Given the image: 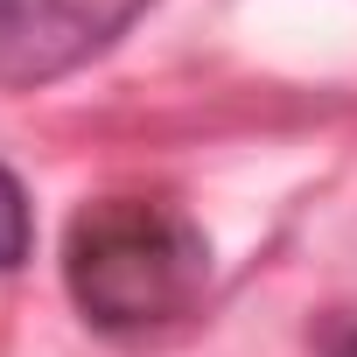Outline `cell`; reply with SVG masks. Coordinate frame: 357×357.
Instances as JSON below:
<instances>
[{"label": "cell", "instance_id": "1", "mask_svg": "<svg viewBox=\"0 0 357 357\" xmlns=\"http://www.w3.org/2000/svg\"><path fill=\"white\" fill-rule=\"evenodd\" d=\"M63 287L105 336L183 322L211 287V238L168 197H98L63 231Z\"/></svg>", "mask_w": 357, "mask_h": 357}, {"label": "cell", "instance_id": "2", "mask_svg": "<svg viewBox=\"0 0 357 357\" xmlns=\"http://www.w3.org/2000/svg\"><path fill=\"white\" fill-rule=\"evenodd\" d=\"M154 0H0V91H36L105 56Z\"/></svg>", "mask_w": 357, "mask_h": 357}, {"label": "cell", "instance_id": "3", "mask_svg": "<svg viewBox=\"0 0 357 357\" xmlns=\"http://www.w3.org/2000/svg\"><path fill=\"white\" fill-rule=\"evenodd\" d=\"M36 245V211H29V190H22V175L0 161V273H15Z\"/></svg>", "mask_w": 357, "mask_h": 357}, {"label": "cell", "instance_id": "4", "mask_svg": "<svg viewBox=\"0 0 357 357\" xmlns=\"http://www.w3.org/2000/svg\"><path fill=\"white\" fill-rule=\"evenodd\" d=\"M329 357H357V329H343V336L329 343Z\"/></svg>", "mask_w": 357, "mask_h": 357}]
</instances>
